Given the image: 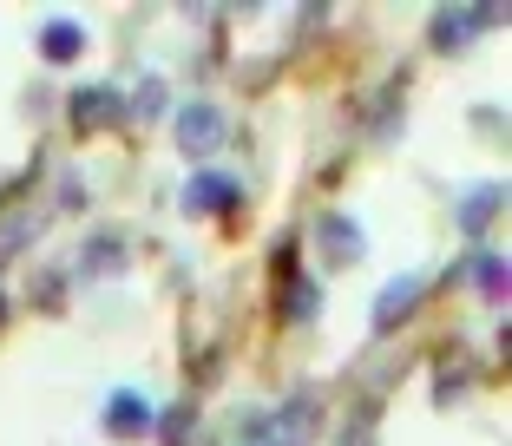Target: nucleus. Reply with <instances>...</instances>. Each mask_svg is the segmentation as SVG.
Segmentation results:
<instances>
[{"label": "nucleus", "mask_w": 512, "mask_h": 446, "mask_svg": "<svg viewBox=\"0 0 512 446\" xmlns=\"http://www.w3.org/2000/svg\"><path fill=\"white\" fill-rule=\"evenodd\" d=\"M224 132H230L224 112H217V105H204V99L178 112V151H184V158H197V164H204L217 145H224Z\"/></svg>", "instance_id": "f257e3e1"}, {"label": "nucleus", "mask_w": 512, "mask_h": 446, "mask_svg": "<svg viewBox=\"0 0 512 446\" xmlns=\"http://www.w3.org/2000/svg\"><path fill=\"white\" fill-rule=\"evenodd\" d=\"M499 20H506V7H460V14H434V33H427V40H434V53H467V40L480 27H499Z\"/></svg>", "instance_id": "f03ea898"}, {"label": "nucleus", "mask_w": 512, "mask_h": 446, "mask_svg": "<svg viewBox=\"0 0 512 446\" xmlns=\"http://www.w3.org/2000/svg\"><path fill=\"white\" fill-rule=\"evenodd\" d=\"M427 296V269H407V276H394L388 289L375 296V335H394V328L414 315V302Z\"/></svg>", "instance_id": "7ed1b4c3"}, {"label": "nucleus", "mask_w": 512, "mask_h": 446, "mask_svg": "<svg viewBox=\"0 0 512 446\" xmlns=\"http://www.w3.org/2000/svg\"><path fill=\"white\" fill-rule=\"evenodd\" d=\"M243 204V191H237V178H224V171H191V184H184V210L191 217H217V210H237Z\"/></svg>", "instance_id": "20e7f679"}, {"label": "nucleus", "mask_w": 512, "mask_h": 446, "mask_svg": "<svg viewBox=\"0 0 512 446\" xmlns=\"http://www.w3.org/2000/svg\"><path fill=\"white\" fill-rule=\"evenodd\" d=\"M316 243H322V256H329V263H362V250H368L362 223L342 217V210H322V217H316Z\"/></svg>", "instance_id": "39448f33"}, {"label": "nucleus", "mask_w": 512, "mask_h": 446, "mask_svg": "<svg viewBox=\"0 0 512 446\" xmlns=\"http://www.w3.org/2000/svg\"><path fill=\"white\" fill-rule=\"evenodd\" d=\"M106 433L112 440H145L151 433V401L138 394V387H119V394H106Z\"/></svg>", "instance_id": "423d86ee"}, {"label": "nucleus", "mask_w": 512, "mask_h": 446, "mask_svg": "<svg viewBox=\"0 0 512 446\" xmlns=\"http://www.w3.org/2000/svg\"><path fill=\"white\" fill-rule=\"evenodd\" d=\"M73 132L79 138H92V132H106V125H119L125 119V105H119V92L112 86H86V92H73Z\"/></svg>", "instance_id": "0eeeda50"}, {"label": "nucleus", "mask_w": 512, "mask_h": 446, "mask_svg": "<svg viewBox=\"0 0 512 446\" xmlns=\"http://www.w3.org/2000/svg\"><path fill=\"white\" fill-rule=\"evenodd\" d=\"M79 53H86V27H79V20H46L40 27V60L73 66Z\"/></svg>", "instance_id": "6e6552de"}, {"label": "nucleus", "mask_w": 512, "mask_h": 446, "mask_svg": "<svg viewBox=\"0 0 512 446\" xmlns=\"http://www.w3.org/2000/svg\"><path fill=\"white\" fill-rule=\"evenodd\" d=\"M499 204H506V184H486V191H467V197H460V210H453V223H460L467 237H480L486 223L499 217Z\"/></svg>", "instance_id": "1a4fd4ad"}, {"label": "nucleus", "mask_w": 512, "mask_h": 446, "mask_svg": "<svg viewBox=\"0 0 512 446\" xmlns=\"http://www.w3.org/2000/svg\"><path fill=\"white\" fill-rule=\"evenodd\" d=\"M316 315H322V283L316 276H289L283 283V322L302 328V322H316Z\"/></svg>", "instance_id": "9d476101"}, {"label": "nucleus", "mask_w": 512, "mask_h": 446, "mask_svg": "<svg viewBox=\"0 0 512 446\" xmlns=\"http://www.w3.org/2000/svg\"><path fill=\"white\" fill-rule=\"evenodd\" d=\"M473 283L486 302H506V256L499 250H473Z\"/></svg>", "instance_id": "9b49d317"}, {"label": "nucleus", "mask_w": 512, "mask_h": 446, "mask_svg": "<svg viewBox=\"0 0 512 446\" xmlns=\"http://www.w3.org/2000/svg\"><path fill=\"white\" fill-rule=\"evenodd\" d=\"M151 433H158V440H165V446H178L184 440V433H191V407H165V414H158V420H151Z\"/></svg>", "instance_id": "f8f14e48"}, {"label": "nucleus", "mask_w": 512, "mask_h": 446, "mask_svg": "<svg viewBox=\"0 0 512 446\" xmlns=\"http://www.w3.org/2000/svg\"><path fill=\"white\" fill-rule=\"evenodd\" d=\"M243 446H296V440H289V427H283V420H250V433H243Z\"/></svg>", "instance_id": "ddd939ff"}, {"label": "nucleus", "mask_w": 512, "mask_h": 446, "mask_svg": "<svg viewBox=\"0 0 512 446\" xmlns=\"http://www.w3.org/2000/svg\"><path fill=\"white\" fill-rule=\"evenodd\" d=\"M165 99H171L165 79H145V86H138V105H132V112H138V119H158V112H165Z\"/></svg>", "instance_id": "4468645a"}, {"label": "nucleus", "mask_w": 512, "mask_h": 446, "mask_svg": "<svg viewBox=\"0 0 512 446\" xmlns=\"http://www.w3.org/2000/svg\"><path fill=\"white\" fill-rule=\"evenodd\" d=\"M106 263H119V237H99V243H92V263L86 269H106Z\"/></svg>", "instance_id": "2eb2a0df"}, {"label": "nucleus", "mask_w": 512, "mask_h": 446, "mask_svg": "<svg viewBox=\"0 0 512 446\" xmlns=\"http://www.w3.org/2000/svg\"><path fill=\"white\" fill-rule=\"evenodd\" d=\"M7 309H14V302H7V289H0V328H7Z\"/></svg>", "instance_id": "dca6fc26"}]
</instances>
